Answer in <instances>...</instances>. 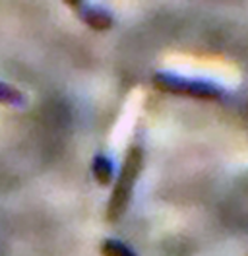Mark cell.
<instances>
[{"mask_svg":"<svg viewBox=\"0 0 248 256\" xmlns=\"http://www.w3.org/2000/svg\"><path fill=\"white\" fill-rule=\"evenodd\" d=\"M142 165H144V150L140 146H132L128 150V156L122 163L118 180L112 188V196L108 200L107 206V220L108 222H118L124 216V212L130 206L134 186L142 173Z\"/></svg>","mask_w":248,"mask_h":256,"instance_id":"1","label":"cell"},{"mask_svg":"<svg viewBox=\"0 0 248 256\" xmlns=\"http://www.w3.org/2000/svg\"><path fill=\"white\" fill-rule=\"evenodd\" d=\"M152 82L163 94L192 97V99H202V101H216L223 94V90L212 82L188 80V78H180V76L169 74V72H157Z\"/></svg>","mask_w":248,"mask_h":256,"instance_id":"2","label":"cell"},{"mask_svg":"<svg viewBox=\"0 0 248 256\" xmlns=\"http://www.w3.org/2000/svg\"><path fill=\"white\" fill-rule=\"evenodd\" d=\"M66 6H70L74 10V14L92 30L105 32V30L112 28V16L108 14L107 10L99 8V6H92L88 2H76V0L66 2Z\"/></svg>","mask_w":248,"mask_h":256,"instance_id":"3","label":"cell"},{"mask_svg":"<svg viewBox=\"0 0 248 256\" xmlns=\"http://www.w3.org/2000/svg\"><path fill=\"white\" fill-rule=\"evenodd\" d=\"M92 173L97 178V182L101 186H107L112 178V163L105 156H95V160L92 163Z\"/></svg>","mask_w":248,"mask_h":256,"instance_id":"4","label":"cell"},{"mask_svg":"<svg viewBox=\"0 0 248 256\" xmlns=\"http://www.w3.org/2000/svg\"><path fill=\"white\" fill-rule=\"evenodd\" d=\"M0 103L2 105H10V107H24L26 105V97L18 88L0 82Z\"/></svg>","mask_w":248,"mask_h":256,"instance_id":"5","label":"cell"},{"mask_svg":"<svg viewBox=\"0 0 248 256\" xmlns=\"http://www.w3.org/2000/svg\"><path fill=\"white\" fill-rule=\"evenodd\" d=\"M101 254L103 256H138L134 250H130L124 242L116 239H105L101 242Z\"/></svg>","mask_w":248,"mask_h":256,"instance_id":"6","label":"cell"}]
</instances>
